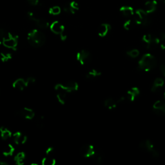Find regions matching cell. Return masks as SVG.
Returning <instances> with one entry per match:
<instances>
[{
  "mask_svg": "<svg viewBox=\"0 0 165 165\" xmlns=\"http://www.w3.org/2000/svg\"><path fill=\"white\" fill-rule=\"evenodd\" d=\"M92 158L94 160V161L96 162V163L98 164H100L103 162V156H101V154H99V153L96 152V154H94Z\"/></svg>",
  "mask_w": 165,
  "mask_h": 165,
  "instance_id": "cell-32",
  "label": "cell"
},
{
  "mask_svg": "<svg viewBox=\"0 0 165 165\" xmlns=\"http://www.w3.org/2000/svg\"><path fill=\"white\" fill-rule=\"evenodd\" d=\"M160 70H161V73L162 74V75L164 76H165V64H163L162 63L161 65H160Z\"/></svg>",
  "mask_w": 165,
  "mask_h": 165,
  "instance_id": "cell-39",
  "label": "cell"
},
{
  "mask_svg": "<svg viewBox=\"0 0 165 165\" xmlns=\"http://www.w3.org/2000/svg\"><path fill=\"white\" fill-rule=\"evenodd\" d=\"M132 27V21L131 20H127L126 21L124 24H123V28L126 30H130L131 29Z\"/></svg>",
  "mask_w": 165,
  "mask_h": 165,
  "instance_id": "cell-34",
  "label": "cell"
},
{
  "mask_svg": "<svg viewBox=\"0 0 165 165\" xmlns=\"http://www.w3.org/2000/svg\"><path fill=\"white\" fill-rule=\"evenodd\" d=\"M25 154L24 152H19L17 155L14 157V161L18 165H22L24 164V161L25 160Z\"/></svg>",
  "mask_w": 165,
  "mask_h": 165,
  "instance_id": "cell-24",
  "label": "cell"
},
{
  "mask_svg": "<svg viewBox=\"0 0 165 165\" xmlns=\"http://www.w3.org/2000/svg\"><path fill=\"white\" fill-rule=\"evenodd\" d=\"M0 133H1V137L3 140H7L12 137V132L8 129L2 126L0 128Z\"/></svg>",
  "mask_w": 165,
  "mask_h": 165,
  "instance_id": "cell-25",
  "label": "cell"
},
{
  "mask_svg": "<svg viewBox=\"0 0 165 165\" xmlns=\"http://www.w3.org/2000/svg\"><path fill=\"white\" fill-rule=\"evenodd\" d=\"M50 29L53 33L57 35H60L63 33L65 29V26L58 21H55L52 23L50 25Z\"/></svg>",
  "mask_w": 165,
  "mask_h": 165,
  "instance_id": "cell-13",
  "label": "cell"
},
{
  "mask_svg": "<svg viewBox=\"0 0 165 165\" xmlns=\"http://www.w3.org/2000/svg\"><path fill=\"white\" fill-rule=\"evenodd\" d=\"M17 115L27 120H32L35 116V113L30 109L23 108L17 112Z\"/></svg>",
  "mask_w": 165,
  "mask_h": 165,
  "instance_id": "cell-14",
  "label": "cell"
},
{
  "mask_svg": "<svg viewBox=\"0 0 165 165\" xmlns=\"http://www.w3.org/2000/svg\"><path fill=\"white\" fill-rule=\"evenodd\" d=\"M96 152L94 146L91 145H83L80 148V154L86 158L92 157L96 154Z\"/></svg>",
  "mask_w": 165,
  "mask_h": 165,
  "instance_id": "cell-10",
  "label": "cell"
},
{
  "mask_svg": "<svg viewBox=\"0 0 165 165\" xmlns=\"http://www.w3.org/2000/svg\"><path fill=\"white\" fill-rule=\"evenodd\" d=\"M28 84L27 80L23 78H19L14 81L13 87L15 89L19 90H23L25 88L28 87Z\"/></svg>",
  "mask_w": 165,
  "mask_h": 165,
  "instance_id": "cell-18",
  "label": "cell"
},
{
  "mask_svg": "<svg viewBox=\"0 0 165 165\" xmlns=\"http://www.w3.org/2000/svg\"><path fill=\"white\" fill-rule=\"evenodd\" d=\"M118 104L117 101L112 98H107L104 101V105L106 108L109 110H113L117 107V105Z\"/></svg>",
  "mask_w": 165,
  "mask_h": 165,
  "instance_id": "cell-22",
  "label": "cell"
},
{
  "mask_svg": "<svg viewBox=\"0 0 165 165\" xmlns=\"http://www.w3.org/2000/svg\"><path fill=\"white\" fill-rule=\"evenodd\" d=\"M61 9L59 6H54L51 7L49 10V14L53 16L59 15L61 13Z\"/></svg>",
  "mask_w": 165,
  "mask_h": 165,
  "instance_id": "cell-29",
  "label": "cell"
},
{
  "mask_svg": "<svg viewBox=\"0 0 165 165\" xmlns=\"http://www.w3.org/2000/svg\"><path fill=\"white\" fill-rule=\"evenodd\" d=\"M157 62L156 58L151 54L147 53L143 56L138 62L137 68L141 71L149 72L155 68L157 66Z\"/></svg>",
  "mask_w": 165,
  "mask_h": 165,
  "instance_id": "cell-1",
  "label": "cell"
},
{
  "mask_svg": "<svg viewBox=\"0 0 165 165\" xmlns=\"http://www.w3.org/2000/svg\"><path fill=\"white\" fill-rule=\"evenodd\" d=\"M14 143L17 145H23L27 142V137L20 132H17L13 134Z\"/></svg>",
  "mask_w": 165,
  "mask_h": 165,
  "instance_id": "cell-15",
  "label": "cell"
},
{
  "mask_svg": "<svg viewBox=\"0 0 165 165\" xmlns=\"http://www.w3.org/2000/svg\"><path fill=\"white\" fill-rule=\"evenodd\" d=\"M161 49L162 51H164L165 52V45L164 44H161Z\"/></svg>",
  "mask_w": 165,
  "mask_h": 165,
  "instance_id": "cell-43",
  "label": "cell"
},
{
  "mask_svg": "<svg viewBox=\"0 0 165 165\" xmlns=\"http://www.w3.org/2000/svg\"><path fill=\"white\" fill-rule=\"evenodd\" d=\"M164 85V81L163 79L157 77L155 79L154 84H153L152 88H151V91L152 92H156L157 90H159L161 88H162Z\"/></svg>",
  "mask_w": 165,
  "mask_h": 165,
  "instance_id": "cell-21",
  "label": "cell"
},
{
  "mask_svg": "<svg viewBox=\"0 0 165 165\" xmlns=\"http://www.w3.org/2000/svg\"><path fill=\"white\" fill-rule=\"evenodd\" d=\"M26 80H27L28 85L34 84V82H36V79H35V78L33 77H28L27 79H26Z\"/></svg>",
  "mask_w": 165,
  "mask_h": 165,
  "instance_id": "cell-38",
  "label": "cell"
},
{
  "mask_svg": "<svg viewBox=\"0 0 165 165\" xmlns=\"http://www.w3.org/2000/svg\"><path fill=\"white\" fill-rule=\"evenodd\" d=\"M27 2L32 6H38L40 4L39 0H27Z\"/></svg>",
  "mask_w": 165,
  "mask_h": 165,
  "instance_id": "cell-37",
  "label": "cell"
},
{
  "mask_svg": "<svg viewBox=\"0 0 165 165\" xmlns=\"http://www.w3.org/2000/svg\"><path fill=\"white\" fill-rule=\"evenodd\" d=\"M126 54L132 58H136L139 56V51L137 49H132L128 51Z\"/></svg>",
  "mask_w": 165,
  "mask_h": 165,
  "instance_id": "cell-31",
  "label": "cell"
},
{
  "mask_svg": "<svg viewBox=\"0 0 165 165\" xmlns=\"http://www.w3.org/2000/svg\"><path fill=\"white\" fill-rule=\"evenodd\" d=\"M135 22L137 25L147 26L149 24V19L148 18V14L146 11L143 9H138L134 13Z\"/></svg>",
  "mask_w": 165,
  "mask_h": 165,
  "instance_id": "cell-6",
  "label": "cell"
},
{
  "mask_svg": "<svg viewBox=\"0 0 165 165\" xmlns=\"http://www.w3.org/2000/svg\"><path fill=\"white\" fill-rule=\"evenodd\" d=\"M140 90L137 87H133L127 92V98L130 102H133L139 96Z\"/></svg>",
  "mask_w": 165,
  "mask_h": 165,
  "instance_id": "cell-19",
  "label": "cell"
},
{
  "mask_svg": "<svg viewBox=\"0 0 165 165\" xmlns=\"http://www.w3.org/2000/svg\"><path fill=\"white\" fill-rule=\"evenodd\" d=\"M159 38L160 39L161 41H164V40H165V32H162L160 33Z\"/></svg>",
  "mask_w": 165,
  "mask_h": 165,
  "instance_id": "cell-41",
  "label": "cell"
},
{
  "mask_svg": "<svg viewBox=\"0 0 165 165\" xmlns=\"http://www.w3.org/2000/svg\"><path fill=\"white\" fill-rule=\"evenodd\" d=\"M125 100V97H121V98H120L118 100H117V103H120L123 102Z\"/></svg>",
  "mask_w": 165,
  "mask_h": 165,
  "instance_id": "cell-42",
  "label": "cell"
},
{
  "mask_svg": "<svg viewBox=\"0 0 165 165\" xmlns=\"http://www.w3.org/2000/svg\"><path fill=\"white\" fill-rule=\"evenodd\" d=\"M153 111L158 115L163 116L165 115V101L158 100L154 103L152 107Z\"/></svg>",
  "mask_w": 165,
  "mask_h": 165,
  "instance_id": "cell-11",
  "label": "cell"
},
{
  "mask_svg": "<svg viewBox=\"0 0 165 165\" xmlns=\"http://www.w3.org/2000/svg\"><path fill=\"white\" fill-rule=\"evenodd\" d=\"M160 1H161V2H162L163 3H165V0H160Z\"/></svg>",
  "mask_w": 165,
  "mask_h": 165,
  "instance_id": "cell-45",
  "label": "cell"
},
{
  "mask_svg": "<svg viewBox=\"0 0 165 165\" xmlns=\"http://www.w3.org/2000/svg\"><path fill=\"white\" fill-rule=\"evenodd\" d=\"M120 13L126 18L132 17L134 15V10L132 7L129 6H123L121 7L120 9Z\"/></svg>",
  "mask_w": 165,
  "mask_h": 165,
  "instance_id": "cell-20",
  "label": "cell"
},
{
  "mask_svg": "<svg viewBox=\"0 0 165 165\" xmlns=\"http://www.w3.org/2000/svg\"><path fill=\"white\" fill-rule=\"evenodd\" d=\"M142 41L144 43L146 48L149 50L156 49L160 43L159 38L152 36L150 34L144 35L142 38Z\"/></svg>",
  "mask_w": 165,
  "mask_h": 165,
  "instance_id": "cell-3",
  "label": "cell"
},
{
  "mask_svg": "<svg viewBox=\"0 0 165 165\" xmlns=\"http://www.w3.org/2000/svg\"><path fill=\"white\" fill-rule=\"evenodd\" d=\"M55 90L56 92V97L58 101L61 104H64L66 102L67 94L69 93L66 87L63 84H57L55 86Z\"/></svg>",
  "mask_w": 165,
  "mask_h": 165,
  "instance_id": "cell-7",
  "label": "cell"
},
{
  "mask_svg": "<svg viewBox=\"0 0 165 165\" xmlns=\"http://www.w3.org/2000/svg\"><path fill=\"white\" fill-rule=\"evenodd\" d=\"M7 33V32L4 29H0V44L3 43V39L5 38Z\"/></svg>",
  "mask_w": 165,
  "mask_h": 165,
  "instance_id": "cell-35",
  "label": "cell"
},
{
  "mask_svg": "<svg viewBox=\"0 0 165 165\" xmlns=\"http://www.w3.org/2000/svg\"><path fill=\"white\" fill-rule=\"evenodd\" d=\"M2 43L7 48L16 51L18 43V36L10 32H7Z\"/></svg>",
  "mask_w": 165,
  "mask_h": 165,
  "instance_id": "cell-4",
  "label": "cell"
},
{
  "mask_svg": "<svg viewBox=\"0 0 165 165\" xmlns=\"http://www.w3.org/2000/svg\"><path fill=\"white\" fill-rule=\"evenodd\" d=\"M27 40L32 46L34 48H40L45 43L46 36L41 31L34 29L28 34Z\"/></svg>",
  "mask_w": 165,
  "mask_h": 165,
  "instance_id": "cell-2",
  "label": "cell"
},
{
  "mask_svg": "<svg viewBox=\"0 0 165 165\" xmlns=\"http://www.w3.org/2000/svg\"><path fill=\"white\" fill-rule=\"evenodd\" d=\"M101 75V72L96 69H92L90 71L88 72L86 74V78L88 79H92L99 77Z\"/></svg>",
  "mask_w": 165,
  "mask_h": 165,
  "instance_id": "cell-26",
  "label": "cell"
},
{
  "mask_svg": "<svg viewBox=\"0 0 165 165\" xmlns=\"http://www.w3.org/2000/svg\"><path fill=\"white\" fill-rule=\"evenodd\" d=\"M79 9V4L75 2L72 1L70 2V3L66 4L63 7V10L67 13V14H74L76 13V12L78 11Z\"/></svg>",
  "mask_w": 165,
  "mask_h": 165,
  "instance_id": "cell-12",
  "label": "cell"
},
{
  "mask_svg": "<svg viewBox=\"0 0 165 165\" xmlns=\"http://www.w3.org/2000/svg\"><path fill=\"white\" fill-rule=\"evenodd\" d=\"M0 58L2 62H7L12 59V54L9 52H1Z\"/></svg>",
  "mask_w": 165,
  "mask_h": 165,
  "instance_id": "cell-30",
  "label": "cell"
},
{
  "mask_svg": "<svg viewBox=\"0 0 165 165\" xmlns=\"http://www.w3.org/2000/svg\"><path fill=\"white\" fill-rule=\"evenodd\" d=\"M157 7V2L155 0H152V1H148L146 2L145 4V10L146 13L148 14H151L154 13L156 10Z\"/></svg>",
  "mask_w": 165,
  "mask_h": 165,
  "instance_id": "cell-16",
  "label": "cell"
},
{
  "mask_svg": "<svg viewBox=\"0 0 165 165\" xmlns=\"http://www.w3.org/2000/svg\"><path fill=\"white\" fill-rule=\"evenodd\" d=\"M14 152V147L12 145L8 144L4 148L3 151V154L5 156H11L13 155Z\"/></svg>",
  "mask_w": 165,
  "mask_h": 165,
  "instance_id": "cell-28",
  "label": "cell"
},
{
  "mask_svg": "<svg viewBox=\"0 0 165 165\" xmlns=\"http://www.w3.org/2000/svg\"><path fill=\"white\" fill-rule=\"evenodd\" d=\"M8 164L7 162L2 161V160H0V165H8Z\"/></svg>",
  "mask_w": 165,
  "mask_h": 165,
  "instance_id": "cell-44",
  "label": "cell"
},
{
  "mask_svg": "<svg viewBox=\"0 0 165 165\" xmlns=\"http://www.w3.org/2000/svg\"><path fill=\"white\" fill-rule=\"evenodd\" d=\"M41 163L43 165H55L56 161L51 156H47L42 159Z\"/></svg>",
  "mask_w": 165,
  "mask_h": 165,
  "instance_id": "cell-27",
  "label": "cell"
},
{
  "mask_svg": "<svg viewBox=\"0 0 165 165\" xmlns=\"http://www.w3.org/2000/svg\"><path fill=\"white\" fill-rule=\"evenodd\" d=\"M36 125L38 128H43L44 126L45 123H44V117L40 116L38 117V118L36 120Z\"/></svg>",
  "mask_w": 165,
  "mask_h": 165,
  "instance_id": "cell-33",
  "label": "cell"
},
{
  "mask_svg": "<svg viewBox=\"0 0 165 165\" xmlns=\"http://www.w3.org/2000/svg\"><path fill=\"white\" fill-rule=\"evenodd\" d=\"M139 147L141 149L148 152L154 158H158L160 156L159 152L155 148L154 145H153L150 140L146 139L141 141L139 144Z\"/></svg>",
  "mask_w": 165,
  "mask_h": 165,
  "instance_id": "cell-5",
  "label": "cell"
},
{
  "mask_svg": "<svg viewBox=\"0 0 165 165\" xmlns=\"http://www.w3.org/2000/svg\"><path fill=\"white\" fill-rule=\"evenodd\" d=\"M64 85H65V87H66V88L67 89V90L68 91L69 93L77 91L78 90V88H79L78 83H77V82H75V81L68 82H67L66 84H65Z\"/></svg>",
  "mask_w": 165,
  "mask_h": 165,
  "instance_id": "cell-23",
  "label": "cell"
},
{
  "mask_svg": "<svg viewBox=\"0 0 165 165\" xmlns=\"http://www.w3.org/2000/svg\"><path fill=\"white\" fill-rule=\"evenodd\" d=\"M111 30V26L109 23H103L101 24L98 30V34L99 36L103 38L105 37L109 34L110 30Z\"/></svg>",
  "mask_w": 165,
  "mask_h": 165,
  "instance_id": "cell-17",
  "label": "cell"
},
{
  "mask_svg": "<svg viewBox=\"0 0 165 165\" xmlns=\"http://www.w3.org/2000/svg\"><path fill=\"white\" fill-rule=\"evenodd\" d=\"M54 152V148L52 146H50L48 148H47L45 151V154H46V156H52L53 153Z\"/></svg>",
  "mask_w": 165,
  "mask_h": 165,
  "instance_id": "cell-36",
  "label": "cell"
},
{
  "mask_svg": "<svg viewBox=\"0 0 165 165\" xmlns=\"http://www.w3.org/2000/svg\"><path fill=\"white\" fill-rule=\"evenodd\" d=\"M163 97L165 99V92H164V93H163Z\"/></svg>",
  "mask_w": 165,
  "mask_h": 165,
  "instance_id": "cell-46",
  "label": "cell"
},
{
  "mask_svg": "<svg viewBox=\"0 0 165 165\" xmlns=\"http://www.w3.org/2000/svg\"><path fill=\"white\" fill-rule=\"evenodd\" d=\"M27 16L30 20L36 23V25L40 29H46L49 27V23L48 21H46L45 19L38 18L33 13H32V12H28Z\"/></svg>",
  "mask_w": 165,
  "mask_h": 165,
  "instance_id": "cell-9",
  "label": "cell"
},
{
  "mask_svg": "<svg viewBox=\"0 0 165 165\" xmlns=\"http://www.w3.org/2000/svg\"><path fill=\"white\" fill-rule=\"evenodd\" d=\"M60 39H61V40L63 41H65V40H67V34L65 33V32H64L63 33H62L61 34H60Z\"/></svg>",
  "mask_w": 165,
  "mask_h": 165,
  "instance_id": "cell-40",
  "label": "cell"
},
{
  "mask_svg": "<svg viewBox=\"0 0 165 165\" xmlns=\"http://www.w3.org/2000/svg\"><path fill=\"white\" fill-rule=\"evenodd\" d=\"M76 60L81 65H85L88 64L92 60V55L87 50H81L76 54Z\"/></svg>",
  "mask_w": 165,
  "mask_h": 165,
  "instance_id": "cell-8",
  "label": "cell"
}]
</instances>
